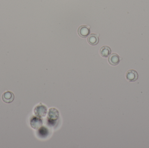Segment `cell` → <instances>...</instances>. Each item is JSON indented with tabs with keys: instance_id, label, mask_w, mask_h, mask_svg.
I'll use <instances>...</instances> for the list:
<instances>
[{
	"instance_id": "5",
	"label": "cell",
	"mask_w": 149,
	"mask_h": 148,
	"mask_svg": "<svg viewBox=\"0 0 149 148\" xmlns=\"http://www.w3.org/2000/svg\"><path fill=\"white\" fill-rule=\"evenodd\" d=\"M121 61L120 57L117 54L113 53L109 56L108 61L109 63L112 66H115L120 63Z\"/></svg>"
},
{
	"instance_id": "8",
	"label": "cell",
	"mask_w": 149,
	"mask_h": 148,
	"mask_svg": "<svg viewBox=\"0 0 149 148\" xmlns=\"http://www.w3.org/2000/svg\"><path fill=\"white\" fill-rule=\"evenodd\" d=\"M88 42L92 46L97 45L99 42V38L96 34H92L87 38Z\"/></svg>"
},
{
	"instance_id": "3",
	"label": "cell",
	"mask_w": 149,
	"mask_h": 148,
	"mask_svg": "<svg viewBox=\"0 0 149 148\" xmlns=\"http://www.w3.org/2000/svg\"><path fill=\"white\" fill-rule=\"evenodd\" d=\"M30 124L32 128L38 129L41 128L42 125V121L40 117L32 116L30 120Z\"/></svg>"
},
{
	"instance_id": "1",
	"label": "cell",
	"mask_w": 149,
	"mask_h": 148,
	"mask_svg": "<svg viewBox=\"0 0 149 148\" xmlns=\"http://www.w3.org/2000/svg\"><path fill=\"white\" fill-rule=\"evenodd\" d=\"M47 113V108L45 106L40 104L38 105L34 109V113L38 117H43L46 116Z\"/></svg>"
},
{
	"instance_id": "10",
	"label": "cell",
	"mask_w": 149,
	"mask_h": 148,
	"mask_svg": "<svg viewBox=\"0 0 149 148\" xmlns=\"http://www.w3.org/2000/svg\"><path fill=\"white\" fill-rule=\"evenodd\" d=\"M38 131V136H40V137H44L48 135V129L46 128L43 127L40 128Z\"/></svg>"
},
{
	"instance_id": "2",
	"label": "cell",
	"mask_w": 149,
	"mask_h": 148,
	"mask_svg": "<svg viewBox=\"0 0 149 148\" xmlns=\"http://www.w3.org/2000/svg\"><path fill=\"white\" fill-rule=\"evenodd\" d=\"M139 75L137 71L134 70H130L126 74V79L130 82L136 81L138 80Z\"/></svg>"
},
{
	"instance_id": "6",
	"label": "cell",
	"mask_w": 149,
	"mask_h": 148,
	"mask_svg": "<svg viewBox=\"0 0 149 148\" xmlns=\"http://www.w3.org/2000/svg\"><path fill=\"white\" fill-rule=\"evenodd\" d=\"M14 99L15 96L13 93L10 91L4 92L2 95V99L5 103H11L14 101Z\"/></svg>"
},
{
	"instance_id": "7",
	"label": "cell",
	"mask_w": 149,
	"mask_h": 148,
	"mask_svg": "<svg viewBox=\"0 0 149 148\" xmlns=\"http://www.w3.org/2000/svg\"><path fill=\"white\" fill-rule=\"evenodd\" d=\"M59 117V112L55 108L50 109L48 112V118L50 121L56 120Z\"/></svg>"
},
{
	"instance_id": "9",
	"label": "cell",
	"mask_w": 149,
	"mask_h": 148,
	"mask_svg": "<svg viewBox=\"0 0 149 148\" xmlns=\"http://www.w3.org/2000/svg\"><path fill=\"white\" fill-rule=\"evenodd\" d=\"M100 53L102 57L107 58L111 54V48L107 46H103L100 49Z\"/></svg>"
},
{
	"instance_id": "4",
	"label": "cell",
	"mask_w": 149,
	"mask_h": 148,
	"mask_svg": "<svg viewBox=\"0 0 149 148\" xmlns=\"http://www.w3.org/2000/svg\"><path fill=\"white\" fill-rule=\"evenodd\" d=\"M90 33L89 28L86 25H81L79 27L78 29V34L80 37L86 38Z\"/></svg>"
}]
</instances>
